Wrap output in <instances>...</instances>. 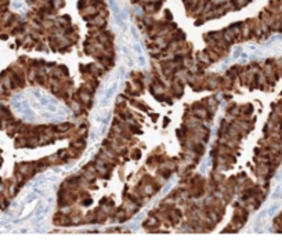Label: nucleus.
I'll return each instance as SVG.
<instances>
[{"label":"nucleus","mask_w":282,"mask_h":247,"mask_svg":"<svg viewBox=\"0 0 282 247\" xmlns=\"http://www.w3.org/2000/svg\"><path fill=\"white\" fill-rule=\"evenodd\" d=\"M11 108L22 120L28 122H62L69 115L56 98L43 93L39 89L18 93L11 98Z\"/></svg>","instance_id":"1"},{"label":"nucleus","mask_w":282,"mask_h":247,"mask_svg":"<svg viewBox=\"0 0 282 247\" xmlns=\"http://www.w3.org/2000/svg\"><path fill=\"white\" fill-rule=\"evenodd\" d=\"M122 77L119 73H118V76L115 77V80L112 81L111 84L108 86L107 89L103 91V94L100 95V99H98V107L100 108H105L109 105V102L112 101V98H114V95L116 94V91H118V87L120 86V81H122Z\"/></svg>","instance_id":"2"},{"label":"nucleus","mask_w":282,"mask_h":247,"mask_svg":"<svg viewBox=\"0 0 282 247\" xmlns=\"http://www.w3.org/2000/svg\"><path fill=\"white\" fill-rule=\"evenodd\" d=\"M132 46H133V51H134V54H136L137 62L140 64V66H145L147 61H145L144 51H142V47H141V40H133Z\"/></svg>","instance_id":"3"},{"label":"nucleus","mask_w":282,"mask_h":247,"mask_svg":"<svg viewBox=\"0 0 282 247\" xmlns=\"http://www.w3.org/2000/svg\"><path fill=\"white\" fill-rule=\"evenodd\" d=\"M11 7H13V10H15V11H26V4L24 0H13L11 1Z\"/></svg>","instance_id":"4"},{"label":"nucleus","mask_w":282,"mask_h":247,"mask_svg":"<svg viewBox=\"0 0 282 247\" xmlns=\"http://www.w3.org/2000/svg\"><path fill=\"white\" fill-rule=\"evenodd\" d=\"M278 209H279V205L278 203H275V205L270 206L268 209H267V217H273L274 214L278 211Z\"/></svg>","instance_id":"5"},{"label":"nucleus","mask_w":282,"mask_h":247,"mask_svg":"<svg viewBox=\"0 0 282 247\" xmlns=\"http://www.w3.org/2000/svg\"><path fill=\"white\" fill-rule=\"evenodd\" d=\"M282 178V169H281V170H279V173H278V174H277V181H279V179H281Z\"/></svg>","instance_id":"6"},{"label":"nucleus","mask_w":282,"mask_h":247,"mask_svg":"<svg viewBox=\"0 0 282 247\" xmlns=\"http://www.w3.org/2000/svg\"><path fill=\"white\" fill-rule=\"evenodd\" d=\"M279 197L282 199V185H281V193H279Z\"/></svg>","instance_id":"7"}]
</instances>
